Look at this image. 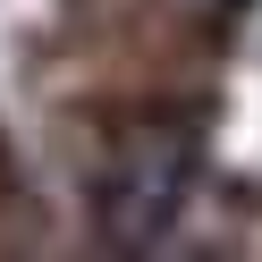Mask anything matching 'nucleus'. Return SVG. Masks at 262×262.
<instances>
[{"label": "nucleus", "mask_w": 262, "mask_h": 262, "mask_svg": "<svg viewBox=\"0 0 262 262\" xmlns=\"http://www.w3.org/2000/svg\"><path fill=\"white\" fill-rule=\"evenodd\" d=\"M178 186H186V144H136L127 161H110V186H102V220L119 245H144L169 228Z\"/></svg>", "instance_id": "nucleus-1"}]
</instances>
